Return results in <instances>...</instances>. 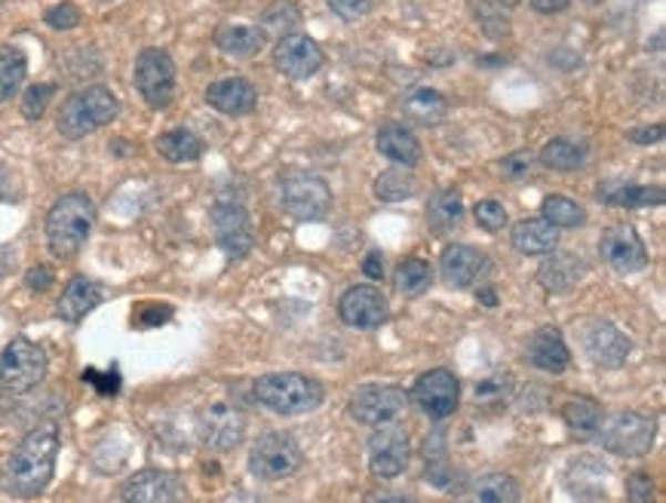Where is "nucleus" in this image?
Wrapping results in <instances>:
<instances>
[{"instance_id": "nucleus-30", "label": "nucleus", "mask_w": 666, "mask_h": 503, "mask_svg": "<svg viewBox=\"0 0 666 503\" xmlns=\"http://www.w3.org/2000/svg\"><path fill=\"white\" fill-rule=\"evenodd\" d=\"M215 47L222 53L234 55V59H253V55L262 53L265 38L253 25H222L215 31Z\"/></svg>"}, {"instance_id": "nucleus-32", "label": "nucleus", "mask_w": 666, "mask_h": 503, "mask_svg": "<svg viewBox=\"0 0 666 503\" xmlns=\"http://www.w3.org/2000/svg\"><path fill=\"white\" fill-rule=\"evenodd\" d=\"M473 503H520L522 489L520 482L506 473H489L473 482V491H470Z\"/></svg>"}, {"instance_id": "nucleus-45", "label": "nucleus", "mask_w": 666, "mask_h": 503, "mask_svg": "<svg viewBox=\"0 0 666 503\" xmlns=\"http://www.w3.org/2000/svg\"><path fill=\"white\" fill-rule=\"evenodd\" d=\"M47 25L55 28V31H71V28H78L81 22V13H78V7L74 3H59L53 10H47Z\"/></svg>"}, {"instance_id": "nucleus-50", "label": "nucleus", "mask_w": 666, "mask_h": 503, "mask_svg": "<svg viewBox=\"0 0 666 503\" xmlns=\"http://www.w3.org/2000/svg\"><path fill=\"white\" fill-rule=\"evenodd\" d=\"M170 317H173V310H170V307L151 305V307H142L135 319H139V326H142V329H151V326H161V322H166Z\"/></svg>"}, {"instance_id": "nucleus-10", "label": "nucleus", "mask_w": 666, "mask_h": 503, "mask_svg": "<svg viewBox=\"0 0 666 503\" xmlns=\"http://www.w3.org/2000/svg\"><path fill=\"white\" fill-rule=\"evenodd\" d=\"M209 218H213L215 243L225 249L230 261H240V258H246L253 252V218L243 209V203H237V199H218Z\"/></svg>"}, {"instance_id": "nucleus-56", "label": "nucleus", "mask_w": 666, "mask_h": 503, "mask_svg": "<svg viewBox=\"0 0 666 503\" xmlns=\"http://www.w3.org/2000/svg\"><path fill=\"white\" fill-rule=\"evenodd\" d=\"M480 298H482V305H485V307L498 305V291H494V289H482Z\"/></svg>"}, {"instance_id": "nucleus-51", "label": "nucleus", "mask_w": 666, "mask_h": 503, "mask_svg": "<svg viewBox=\"0 0 666 503\" xmlns=\"http://www.w3.org/2000/svg\"><path fill=\"white\" fill-rule=\"evenodd\" d=\"M53 270H50V267H43V265H38V267H31V270H28V277H25V283H28V289H34V291H47L50 289V286H53Z\"/></svg>"}, {"instance_id": "nucleus-34", "label": "nucleus", "mask_w": 666, "mask_h": 503, "mask_svg": "<svg viewBox=\"0 0 666 503\" xmlns=\"http://www.w3.org/2000/svg\"><path fill=\"white\" fill-rule=\"evenodd\" d=\"M157 151L170 163H194V160L203 157L206 145H203L201 135H194L191 130H170L157 138Z\"/></svg>"}, {"instance_id": "nucleus-1", "label": "nucleus", "mask_w": 666, "mask_h": 503, "mask_svg": "<svg viewBox=\"0 0 666 503\" xmlns=\"http://www.w3.org/2000/svg\"><path fill=\"white\" fill-rule=\"evenodd\" d=\"M55 458H59V430L53 424L31 430L19 449L13 451L3 485L19 497H38L53 479Z\"/></svg>"}, {"instance_id": "nucleus-54", "label": "nucleus", "mask_w": 666, "mask_h": 503, "mask_svg": "<svg viewBox=\"0 0 666 503\" xmlns=\"http://www.w3.org/2000/svg\"><path fill=\"white\" fill-rule=\"evenodd\" d=\"M572 7V0H532V10H537V13H562V10H568Z\"/></svg>"}, {"instance_id": "nucleus-48", "label": "nucleus", "mask_w": 666, "mask_h": 503, "mask_svg": "<svg viewBox=\"0 0 666 503\" xmlns=\"http://www.w3.org/2000/svg\"><path fill=\"white\" fill-rule=\"evenodd\" d=\"M626 491H629V503H657L652 476H645V473H633L626 482Z\"/></svg>"}, {"instance_id": "nucleus-4", "label": "nucleus", "mask_w": 666, "mask_h": 503, "mask_svg": "<svg viewBox=\"0 0 666 503\" xmlns=\"http://www.w3.org/2000/svg\"><path fill=\"white\" fill-rule=\"evenodd\" d=\"M322 384L298 371H270L255 381V399L277 414H307L322 406Z\"/></svg>"}, {"instance_id": "nucleus-5", "label": "nucleus", "mask_w": 666, "mask_h": 503, "mask_svg": "<svg viewBox=\"0 0 666 503\" xmlns=\"http://www.w3.org/2000/svg\"><path fill=\"white\" fill-rule=\"evenodd\" d=\"M47 378V353L28 338H13L0 350V384L10 393H28Z\"/></svg>"}, {"instance_id": "nucleus-28", "label": "nucleus", "mask_w": 666, "mask_h": 503, "mask_svg": "<svg viewBox=\"0 0 666 503\" xmlns=\"http://www.w3.org/2000/svg\"><path fill=\"white\" fill-rule=\"evenodd\" d=\"M605 476H608V470L600 461L581 458L568 466L565 485L574 494V501H602L605 497Z\"/></svg>"}, {"instance_id": "nucleus-38", "label": "nucleus", "mask_w": 666, "mask_h": 503, "mask_svg": "<svg viewBox=\"0 0 666 503\" xmlns=\"http://www.w3.org/2000/svg\"><path fill=\"white\" fill-rule=\"evenodd\" d=\"M544 222H550L553 227H565V230H577V227H584L586 213L572 197L553 194L544 199Z\"/></svg>"}, {"instance_id": "nucleus-6", "label": "nucleus", "mask_w": 666, "mask_h": 503, "mask_svg": "<svg viewBox=\"0 0 666 503\" xmlns=\"http://www.w3.org/2000/svg\"><path fill=\"white\" fill-rule=\"evenodd\" d=\"M280 206L298 222H317L332 209V191L314 173H286L280 178Z\"/></svg>"}, {"instance_id": "nucleus-25", "label": "nucleus", "mask_w": 666, "mask_h": 503, "mask_svg": "<svg viewBox=\"0 0 666 503\" xmlns=\"http://www.w3.org/2000/svg\"><path fill=\"white\" fill-rule=\"evenodd\" d=\"M510 243L522 255H550L560 246V227H553L544 218H525L513 227Z\"/></svg>"}, {"instance_id": "nucleus-13", "label": "nucleus", "mask_w": 666, "mask_h": 503, "mask_svg": "<svg viewBox=\"0 0 666 503\" xmlns=\"http://www.w3.org/2000/svg\"><path fill=\"white\" fill-rule=\"evenodd\" d=\"M412 397L430 418L442 421V418H452L454 411H458V402H461V381H458L449 369L424 371V374L414 381Z\"/></svg>"}, {"instance_id": "nucleus-16", "label": "nucleus", "mask_w": 666, "mask_h": 503, "mask_svg": "<svg viewBox=\"0 0 666 503\" xmlns=\"http://www.w3.org/2000/svg\"><path fill=\"white\" fill-rule=\"evenodd\" d=\"M197 433H201V439L209 449L230 451L243 442L246 418H243L240 409H234L227 402H218V406H209V409L203 411Z\"/></svg>"}, {"instance_id": "nucleus-31", "label": "nucleus", "mask_w": 666, "mask_h": 503, "mask_svg": "<svg viewBox=\"0 0 666 503\" xmlns=\"http://www.w3.org/2000/svg\"><path fill=\"white\" fill-rule=\"evenodd\" d=\"M402 114L412 123H418V126H437L449 114V102L437 90H414L412 95H406Z\"/></svg>"}, {"instance_id": "nucleus-57", "label": "nucleus", "mask_w": 666, "mask_h": 503, "mask_svg": "<svg viewBox=\"0 0 666 503\" xmlns=\"http://www.w3.org/2000/svg\"><path fill=\"white\" fill-rule=\"evenodd\" d=\"M498 7H506V10H510V7H520V0H498Z\"/></svg>"}, {"instance_id": "nucleus-39", "label": "nucleus", "mask_w": 666, "mask_h": 503, "mask_svg": "<svg viewBox=\"0 0 666 503\" xmlns=\"http://www.w3.org/2000/svg\"><path fill=\"white\" fill-rule=\"evenodd\" d=\"M430 265L427 261H421V258H406V261H400L397 265V274H393V286H397V291L400 295H421V291L430 286Z\"/></svg>"}, {"instance_id": "nucleus-47", "label": "nucleus", "mask_w": 666, "mask_h": 503, "mask_svg": "<svg viewBox=\"0 0 666 503\" xmlns=\"http://www.w3.org/2000/svg\"><path fill=\"white\" fill-rule=\"evenodd\" d=\"M532 151H516V154H510V157L501 163V170L510 182H520V178H529L532 175Z\"/></svg>"}, {"instance_id": "nucleus-23", "label": "nucleus", "mask_w": 666, "mask_h": 503, "mask_svg": "<svg viewBox=\"0 0 666 503\" xmlns=\"http://www.w3.org/2000/svg\"><path fill=\"white\" fill-rule=\"evenodd\" d=\"M602 203L621 206V209H642V206H664V187L652 185H629L624 178H608L596 187Z\"/></svg>"}, {"instance_id": "nucleus-41", "label": "nucleus", "mask_w": 666, "mask_h": 503, "mask_svg": "<svg viewBox=\"0 0 666 503\" xmlns=\"http://www.w3.org/2000/svg\"><path fill=\"white\" fill-rule=\"evenodd\" d=\"M510 387H513V378L510 371H494V374H485L473 397H477V406H492V402H504L510 399Z\"/></svg>"}, {"instance_id": "nucleus-36", "label": "nucleus", "mask_w": 666, "mask_h": 503, "mask_svg": "<svg viewBox=\"0 0 666 503\" xmlns=\"http://www.w3.org/2000/svg\"><path fill=\"white\" fill-rule=\"evenodd\" d=\"M584 147L574 145L572 138H553L541 151V163H544L546 170H553V173H574V170L584 166Z\"/></svg>"}, {"instance_id": "nucleus-2", "label": "nucleus", "mask_w": 666, "mask_h": 503, "mask_svg": "<svg viewBox=\"0 0 666 503\" xmlns=\"http://www.w3.org/2000/svg\"><path fill=\"white\" fill-rule=\"evenodd\" d=\"M95 227V206L86 194H65L47 213V243L55 258H74Z\"/></svg>"}, {"instance_id": "nucleus-19", "label": "nucleus", "mask_w": 666, "mask_h": 503, "mask_svg": "<svg viewBox=\"0 0 666 503\" xmlns=\"http://www.w3.org/2000/svg\"><path fill=\"white\" fill-rule=\"evenodd\" d=\"M440 270L452 289H470L489 274V255L473 246H464V243H454L442 252Z\"/></svg>"}, {"instance_id": "nucleus-7", "label": "nucleus", "mask_w": 666, "mask_h": 503, "mask_svg": "<svg viewBox=\"0 0 666 503\" xmlns=\"http://www.w3.org/2000/svg\"><path fill=\"white\" fill-rule=\"evenodd\" d=\"M305 464V451L289 433H265L253 445L249 454V473L265 482L289 479Z\"/></svg>"}, {"instance_id": "nucleus-15", "label": "nucleus", "mask_w": 666, "mask_h": 503, "mask_svg": "<svg viewBox=\"0 0 666 503\" xmlns=\"http://www.w3.org/2000/svg\"><path fill=\"white\" fill-rule=\"evenodd\" d=\"M322 62L326 59H322V50L317 47V40H310L307 34H286L274 47V65L289 80L314 78L322 68Z\"/></svg>"}, {"instance_id": "nucleus-8", "label": "nucleus", "mask_w": 666, "mask_h": 503, "mask_svg": "<svg viewBox=\"0 0 666 503\" xmlns=\"http://www.w3.org/2000/svg\"><path fill=\"white\" fill-rule=\"evenodd\" d=\"M135 90L154 111L173 105L175 95V62L166 50H142L135 59Z\"/></svg>"}, {"instance_id": "nucleus-52", "label": "nucleus", "mask_w": 666, "mask_h": 503, "mask_svg": "<svg viewBox=\"0 0 666 503\" xmlns=\"http://www.w3.org/2000/svg\"><path fill=\"white\" fill-rule=\"evenodd\" d=\"M660 138H664V126H642L629 133V142H636V145H654Z\"/></svg>"}, {"instance_id": "nucleus-40", "label": "nucleus", "mask_w": 666, "mask_h": 503, "mask_svg": "<svg viewBox=\"0 0 666 503\" xmlns=\"http://www.w3.org/2000/svg\"><path fill=\"white\" fill-rule=\"evenodd\" d=\"M298 22H301L298 7H295L293 0H280L274 7H267V13L262 16V31L286 38V34H293L295 28H298Z\"/></svg>"}, {"instance_id": "nucleus-24", "label": "nucleus", "mask_w": 666, "mask_h": 503, "mask_svg": "<svg viewBox=\"0 0 666 503\" xmlns=\"http://www.w3.org/2000/svg\"><path fill=\"white\" fill-rule=\"evenodd\" d=\"M102 305V286L86 277H74L62 291L55 314L65 319V322H81L90 310Z\"/></svg>"}, {"instance_id": "nucleus-53", "label": "nucleus", "mask_w": 666, "mask_h": 503, "mask_svg": "<svg viewBox=\"0 0 666 503\" xmlns=\"http://www.w3.org/2000/svg\"><path fill=\"white\" fill-rule=\"evenodd\" d=\"M362 274L369 279H381L385 277V261H381V252H369L366 261H362Z\"/></svg>"}, {"instance_id": "nucleus-49", "label": "nucleus", "mask_w": 666, "mask_h": 503, "mask_svg": "<svg viewBox=\"0 0 666 503\" xmlns=\"http://www.w3.org/2000/svg\"><path fill=\"white\" fill-rule=\"evenodd\" d=\"M83 378H86V381H93V384L99 387V393H105V397H111V393H117V390H121V374H117V369H111L107 374H99L95 369H86L83 371Z\"/></svg>"}, {"instance_id": "nucleus-22", "label": "nucleus", "mask_w": 666, "mask_h": 503, "mask_svg": "<svg viewBox=\"0 0 666 503\" xmlns=\"http://www.w3.org/2000/svg\"><path fill=\"white\" fill-rule=\"evenodd\" d=\"M525 359L532 362L534 369L546 371V374H562L572 362V353H568V345L562 338L560 329L553 326H544L537 329L529 338V347H525Z\"/></svg>"}, {"instance_id": "nucleus-27", "label": "nucleus", "mask_w": 666, "mask_h": 503, "mask_svg": "<svg viewBox=\"0 0 666 503\" xmlns=\"http://www.w3.org/2000/svg\"><path fill=\"white\" fill-rule=\"evenodd\" d=\"M586 274L584 261H577L574 255H562V252H550V258H546L541 270H537V283L544 286L546 291H568L574 289Z\"/></svg>"}, {"instance_id": "nucleus-20", "label": "nucleus", "mask_w": 666, "mask_h": 503, "mask_svg": "<svg viewBox=\"0 0 666 503\" xmlns=\"http://www.w3.org/2000/svg\"><path fill=\"white\" fill-rule=\"evenodd\" d=\"M121 497L123 503H178L182 482L166 470H142L123 482Z\"/></svg>"}, {"instance_id": "nucleus-55", "label": "nucleus", "mask_w": 666, "mask_h": 503, "mask_svg": "<svg viewBox=\"0 0 666 503\" xmlns=\"http://www.w3.org/2000/svg\"><path fill=\"white\" fill-rule=\"evenodd\" d=\"M375 503H418L409 494H378V501Z\"/></svg>"}, {"instance_id": "nucleus-37", "label": "nucleus", "mask_w": 666, "mask_h": 503, "mask_svg": "<svg viewBox=\"0 0 666 503\" xmlns=\"http://www.w3.org/2000/svg\"><path fill=\"white\" fill-rule=\"evenodd\" d=\"M28 74V59L16 47H0V105L13 99Z\"/></svg>"}, {"instance_id": "nucleus-29", "label": "nucleus", "mask_w": 666, "mask_h": 503, "mask_svg": "<svg viewBox=\"0 0 666 503\" xmlns=\"http://www.w3.org/2000/svg\"><path fill=\"white\" fill-rule=\"evenodd\" d=\"M464 222V203H461V194L454 187H445V191H437L430 203H427V225L433 234H449L454 227Z\"/></svg>"}, {"instance_id": "nucleus-17", "label": "nucleus", "mask_w": 666, "mask_h": 503, "mask_svg": "<svg viewBox=\"0 0 666 503\" xmlns=\"http://www.w3.org/2000/svg\"><path fill=\"white\" fill-rule=\"evenodd\" d=\"M338 314L354 329H378L390 317V307H387V298L381 289H375V286H354V289H347L341 295Z\"/></svg>"}, {"instance_id": "nucleus-21", "label": "nucleus", "mask_w": 666, "mask_h": 503, "mask_svg": "<svg viewBox=\"0 0 666 503\" xmlns=\"http://www.w3.org/2000/svg\"><path fill=\"white\" fill-rule=\"evenodd\" d=\"M206 102H209V107H215L218 114L246 117V114H253L255 105H258V93H255V86L246 78H222L215 80V83H209Z\"/></svg>"}, {"instance_id": "nucleus-11", "label": "nucleus", "mask_w": 666, "mask_h": 503, "mask_svg": "<svg viewBox=\"0 0 666 503\" xmlns=\"http://www.w3.org/2000/svg\"><path fill=\"white\" fill-rule=\"evenodd\" d=\"M406 390L393 384H366L354 390L350 397V414L360 421V424L381 427L397 421L402 411H406Z\"/></svg>"}, {"instance_id": "nucleus-9", "label": "nucleus", "mask_w": 666, "mask_h": 503, "mask_svg": "<svg viewBox=\"0 0 666 503\" xmlns=\"http://www.w3.org/2000/svg\"><path fill=\"white\" fill-rule=\"evenodd\" d=\"M600 442L621 458H642L654 445V421L642 411H617L600 430Z\"/></svg>"}, {"instance_id": "nucleus-12", "label": "nucleus", "mask_w": 666, "mask_h": 503, "mask_svg": "<svg viewBox=\"0 0 666 503\" xmlns=\"http://www.w3.org/2000/svg\"><path fill=\"white\" fill-rule=\"evenodd\" d=\"M412 461V442L406 427L381 424L369 439V470L378 479H397L406 473V466Z\"/></svg>"}, {"instance_id": "nucleus-43", "label": "nucleus", "mask_w": 666, "mask_h": 503, "mask_svg": "<svg viewBox=\"0 0 666 503\" xmlns=\"http://www.w3.org/2000/svg\"><path fill=\"white\" fill-rule=\"evenodd\" d=\"M477 16L485 25L489 38H506L510 34V22H506L504 7H492V3H477Z\"/></svg>"}, {"instance_id": "nucleus-33", "label": "nucleus", "mask_w": 666, "mask_h": 503, "mask_svg": "<svg viewBox=\"0 0 666 503\" xmlns=\"http://www.w3.org/2000/svg\"><path fill=\"white\" fill-rule=\"evenodd\" d=\"M562 421L568 424L572 433H577L581 439L593 437L602 427V409L600 402L586 397H574L562 406Z\"/></svg>"}, {"instance_id": "nucleus-18", "label": "nucleus", "mask_w": 666, "mask_h": 503, "mask_svg": "<svg viewBox=\"0 0 666 503\" xmlns=\"http://www.w3.org/2000/svg\"><path fill=\"white\" fill-rule=\"evenodd\" d=\"M584 350L602 369H621L633 353V341L612 322H590L584 329Z\"/></svg>"}, {"instance_id": "nucleus-44", "label": "nucleus", "mask_w": 666, "mask_h": 503, "mask_svg": "<svg viewBox=\"0 0 666 503\" xmlns=\"http://www.w3.org/2000/svg\"><path fill=\"white\" fill-rule=\"evenodd\" d=\"M477 225L489 234H498L501 227H506V209L498 199H482L477 203Z\"/></svg>"}, {"instance_id": "nucleus-46", "label": "nucleus", "mask_w": 666, "mask_h": 503, "mask_svg": "<svg viewBox=\"0 0 666 503\" xmlns=\"http://www.w3.org/2000/svg\"><path fill=\"white\" fill-rule=\"evenodd\" d=\"M326 3L345 22H357V19H362V16L372 10V0H326Z\"/></svg>"}, {"instance_id": "nucleus-58", "label": "nucleus", "mask_w": 666, "mask_h": 503, "mask_svg": "<svg viewBox=\"0 0 666 503\" xmlns=\"http://www.w3.org/2000/svg\"><path fill=\"white\" fill-rule=\"evenodd\" d=\"M99 3H107V0H99Z\"/></svg>"}, {"instance_id": "nucleus-14", "label": "nucleus", "mask_w": 666, "mask_h": 503, "mask_svg": "<svg viewBox=\"0 0 666 503\" xmlns=\"http://www.w3.org/2000/svg\"><path fill=\"white\" fill-rule=\"evenodd\" d=\"M600 252L617 274H639L648 267V249L636 234V227L629 225L608 227L600 239Z\"/></svg>"}, {"instance_id": "nucleus-42", "label": "nucleus", "mask_w": 666, "mask_h": 503, "mask_svg": "<svg viewBox=\"0 0 666 503\" xmlns=\"http://www.w3.org/2000/svg\"><path fill=\"white\" fill-rule=\"evenodd\" d=\"M55 95V83H34L28 86L25 95H22V114L28 120H41L47 114V107L53 102Z\"/></svg>"}, {"instance_id": "nucleus-3", "label": "nucleus", "mask_w": 666, "mask_h": 503, "mask_svg": "<svg viewBox=\"0 0 666 503\" xmlns=\"http://www.w3.org/2000/svg\"><path fill=\"white\" fill-rule=\"evenodd\" d=\"M117 114H121V105H117L114 93L107 86H102V83H93L86 90H78V93L68 95L65 105L59 107L55 126H59V133L65 135V138L78 142V138H86L95 130L107 126Z\"/></svg>"}, {"instance_id": "nucleus-35", "label": "nucleus", "mask_w": 666, "mask_h": 503, "mask_svg": "<svg viewBox=\"0 0 666 503\" xmlns=\"http://www.w3.org/2000/svg\"><path fill=\"white\" fill-rule=\"evenodd\" d=\"M418 194V178H414L412 170L406 166H393V170H385V173L375 178V197L381 203H402Z\"/></svg>"}, {"instance_id": "nucleus-26", "label": "nucleus", "mask_w": 666, "mask_h": 503, "mask_svg": "<svg viewBox=\"0 0 666 503\" xmlns=\"http://www.w3.org/2000/svg\"><path fill=\"white\" fill-rule=\"evenodd\" d=\"M378 151L387 160H393L397 166L412 170L421 163V142L414 138L412 130H406L400 123H387L378 130Z\"/></svg>"}]
</instances>
